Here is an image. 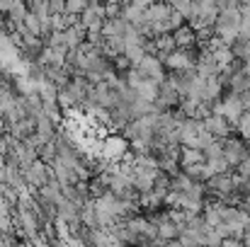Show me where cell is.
I'll return each mask as SVG.
<instances>
[{"instance_id": "cell-1", "label": "cell", "mask_w": 250, "mask_h": 247, "mask_svg": "<svg viewBox=\"0 0 250 247\" xmlns=\"http://www.w3.org/2000/svg\"><path fill=\"white\" fill-rule=\"evenodd\" d=\"M139 73H141V78L148 82H156V85H161V82H166V63H163V58H158V56H153V54H148L139 66H134Z\"/></svg>"}, {"instance_id": "cell-2", "label": "cell", "mask_w": 250, "mask_h": 247, "mask_svg": "<svg viewBox=\"0 0 250 247\" xmlns=\"http://www.w3.org/2000/svg\"><path fill=\"white\" fill-rule=\"evenodd\" d=\"M129 138L124 136H107L102 141V158L109 163H122L129 155Z\"/></svg>"}, {"instance_id": "cell-3", "label": "cell", "mask_w": 250, "mask_h": 247, "mask_svg": "<svg viewBox=\"0 0 250 247\" xmlns=\"http://www.w3.org/2000/svg\"><path fill=\"white\" fill-rule=\"evenodd\" d=\"M202 126L214 136V138H219V141H224V138H229L231 136V131H233V126L229 124V119L226 116H221V114H209L207 119H202Z\"/></svg>"}, {"instance_id": "cell-4", "label": "cell", "mask_w": 250, "mask_h": 247, "mask_svg": "<svg viewBox=\"0 0 250 247\" xmlns=\"http://www.w3.org/2000/svg\"><path fill=\"white\" fill-rule=\"evenodd\" d=\"M221 143H224V155H226V160H229L231 167H238V165L250 155V151L246 148V143L238 141V138H231V136H229V138H224Z\"/></svg>"}, {"instance_id": "cell-5", "label": "cell", "mask_w": 250, "mask_h": 247, "mask_svg": "<svg viewBox=\"0 0 250 247\" xmlns=\"http://www.w3.org/2000/svg\"><path fill=\"white\" fill-rule=\"evenodd\" d=\"M163 63H166V68H170L172 73H177V71H192V68L197 66L194 56H192L189 51H185V49H175L172 54H167L166 58H163Z\"/></svg>"}, {"instance_id": "cell-6", "label": "cell", "mask_w": 250, "mask_h": 247, "mask_svg": "<svg viewBox=\"0 0 250 247\" xmlns=\"http://www.w3.org/2000/svg\"><path fill=\"white\" fill-rule=\"evenodd\" d=\"M24 172V182L29 184V187H44L49 179V167H46V160H34V163L29 165L27 170H22Z\"/></svg>"}, {"instance_id": "cell-7", "label": "cell", "mask_w": 250, "mask_h": 247, "mask_svg": "<svg viewBox=\"0 0 250 247\" xmlns=\"http://www.w3.org/2000/svg\"><path fill=\"white\" fill-rule=\"evenodd\" d=\"M170 12H172L170 2H151V5L146 7L144 19L151 22V24H156V22H167V19H170Z\"/></svg>"}, {"instance_id": "cell-8", "label": "cell", "mask_w": 250, "mask_h": 247, "mask_svg": "<svg viewBox=\"0 0 250 247\" xmlns=\"http://www.w3.org/2000/svg\"><path fill=\"white\" fill-rule=\"evenodd\" d=\"M172 39H175V46L177 49H185V51H189L197 44V34H194L192 24H182L180 29H175L172 32Z\"/></svg>"}, {"instance_id": "cell-9", "label": "cell", "mask_w": 250, "mask_h": 247, "mask_svg": "<svg viewBox=\"0 0 250 247\" xmlns=\"http://www.w3.org/2000/svg\"><path fill=\"white\" fill-rule=\"evenodd\" d=\"M224 92V80L221 76H211L204 80V90H202V102H219Z\"/></svg>"}, {"instance_id": "cell-10", "label": "cell", "mask_w": 250, "mask_h": 247, "mask_svg": "<svg viewBox=\"0 0 250 247\" xmlns=\"http://www.w3.org/2000/svg\"><path fill=\"white\" fill-rule=\"evenodd\" d=\"M199 163H207V155H204V151H199V148H180V167L185 170V167H192V165H199Z\"/></svg>"}, {"instance_id": "cell-11", "label": "cell", "mask_w": 250, "mask_h": 247, "mask_svg": "<svg viewBox=\"0 0 250 247\" xmlns=\"http://www.w3.org/2000/svg\"><path fill=\"white\" fill-rule=\"evenodd\" d=\"M129 27H131V24H129L124 17L104 19V24H102V34H104V39H109V37H124V32H126Z\"/></svg>"}, {"instance_id": "cell-12", "label": "cell", "mask_w": 250, "mask_h": 247, "mask_svg": "<svg viewBox=\"0 0 250 247\" xmlns=\"http://www.w3.org/2000/svg\"><path fill=\"white\" fill-rule=\"evenodd\" d=\"M29 12L32 15H37L42 22H46V19H51V0H29Z\"/></svg>"}, {"instance_id": "cell-13", "label": "cell", "mask_w": 250, "mask_h": 247, "mask_svg": "<svg viewBox=\"0 0 250 247\" xmlns=\"http://www.w3.org/2000/svg\"><path fill=\"white\" fill-rule=\"evenodd\" d=\"M124 56L131 61V66H139L148 54H146V49H144V44H134V46H126L124 49Z\"/></svg>"}, {"instance_id": "cell-14", "label": "cell", "mask_w": 250, "mask_h": 247, "mask_svg": "<svg viewBox=\"0 0 250 247\" xmlns=\"http://www.w3.org/2000/svg\"><path fill=\"white\" fill-rule=\"evenodd\" d=\"M236 131L243 136V138H250V109L243 112V116L238 119V124H236Z\"/></svg>"}, {"instance_id": "cell-15", "label": "cell", "mask_w": 250, "mask_h": 247, "mask_svg": "<svg viewBox=\"0 0 250 247\" xmlns=\"http://www.w3.org/2000/svg\"><path fill=\"white\" fill-rule=\"evenodd\" d=\"M90 5V0H66V10L71 15H83V10Z\"/></svg>"}, {"instance_id": "cell-16", "label": "cell", "mask_w": 250, "mask_h": 247, "mask_svg": "<svg viewBox=\"0 0 250 247\" xmlns=\"http://www.w3.org/2000/svg\"><path fill=\"white\" fill-rule=\"evenodd\" d=\"M71 24L66 19V15H51V32H66Z\"/></svg>"}, {"instance_id": "cell-17", "label": "cell", "mask_w": 250, "mask_h": 247, "mask_svg": "<svg viewBox=\"0 0 250 247\" xmlns=\"http://www.w3.org/2000/svg\"><path fill=\"white\" fill-rule=\"evenodd\" d=\"M51 12L54 15H66V0H51Z\"/></svg>"}, {"instance_id": "cell-18", "label": "cell", "mask_w": 250, "mask_h": 247, "mask_svg": "<svg viewBox=\"0 0 250 247\" xmlns=\"http://www.w3.org/2000/svg\"><path fill=\"white\" fill-rule=\"evenodd\" d=\"M246 0H219V7L224 10V7H241Z\"/></svg>"}, {"instance_id": "cell-19", "label": "cell", "mask_w": 250, "mask_h": 247, "mask_svg": "<svg viewBox=\"0 0 250 247\" xmlns=\"http://www.w3.org/2000/svg\"><path fill=\"white\" fill-rule=\"evenodd\" d=\"M5 165H7V163H5V155L0 153V170H5Z\"/></svg>"}, {"instance_id": "cell-20", "label": "cell", "mask_w": 250, "mask_h": 247, "mask_svg": "<svg viewBox=\"0 0 250 247\" xmlns=\"http://www.w3.org/2000/svg\"><path fill=\"white\" fill-rule=\"evenodd\" d=\"M197 247H207V245H197Z\"/></svg>"}, {"instance_id": "cell-21", "label": "cell", "mask_w": 250, "mask_h": 247, "mask_svg": "<svg viewBox=\"0 0 250 247\" xmlns=\"http://www.w3.org/2000/svg\"><path fill=\"white\" fill-rule=\"evenodd\" d=\"M0 119H2V114H0Z\"/></svg>"}]
</instances>
